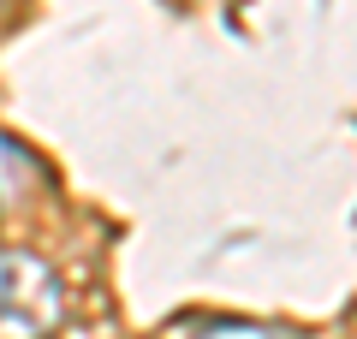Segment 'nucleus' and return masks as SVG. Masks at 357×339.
I'll return each instance as SVG.
<instances>
[{"instance_id": "1", "label": "nucleus", "mask_w": 357, "mask_h": 339, "mask_svg": "<svg viewBox=\"0 0 357 339\" xmlns=\"http://www.w3.org/2000/svg\"><path fill=\"white\" fill-rule=\"evenodd\" d=\"M54 310H60L54 280L36 262H24V256H6L0 262V333L30 339V333H42L54 322Z\"/></svg>"}, {"instance_id": "2", "label": "nucleus", "mask_w": 357, "mask_h": 339, "mask_svg": "<svg viewBox=\"0 0 357 339\" xmlns=\"http://www.w3.org/2000/svg\"><path fill=\"white\" fill-rule=\"evenodd\" d=\"M6 161H18V149H13L6 137H0V167H6ZM0 190H6V185H0Z\"/></svg>"}]
</instances>
